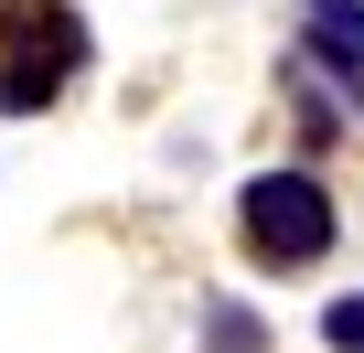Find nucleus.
I'll use <instances>...</instances> for the list:
<instances>
[{"instance_id": "3", "label": "nucleus", "mask_w": 364, "mask_h": 353, "mask_svg": "<svg viewBox=\"0 0 364 353\" xmlns=\"http://www.w3.org/2000/svg\"><path fill=\"white\" fill-rule=\"evenodd\" d=\"M300 43L353 86V75H364V0H311V11H300Z\"/></svg>"}, {"instance_id": "4", "label": "nucleus", "mask_w": 364, "mask_h": 353, "mask_svg": "<svg viewBox=\"0 0 364 353\" xmlns=\"http://www.w3.org/2000/svg\"><path fill=\"white\" fill-rule=\"evenodd\" d=\"M204 353H268V332H257L236 300H215V310H204Z\"/></svg>"}, {"instance_id": "2", "label": "nucleus", "mask_w": 364, "mask_h": 353, "mask_svg": "<svg viewBox=\"0 0 364 353\" xmlns=\"http://www.w3.org/2000/svg\"><path fill=\"white\" fill-rule=\"evenodd\" d=\"M236 225H247V257L257 268L332 257V193H321V171H257V183L236 193Z\"/></svg>"}, {"instance_id": "1", "label": "nucleus", "mask_w": 364, "mask_h": 353, "mask_svg": "<svg viewBox=\"0 0 364 353\" xmlns=\"http://www.w3.org/2000/svg\"><path fill=\"white\" fill-rule=\"evenodd\" d=\"M0 43H11V75H0V107L11 118L54 107L86 75V22L65 11V0H0Z\"/></svg>"}, {"instance_id": "5", "label": "nucleus", "mask_w": 364, "mask_h": 353, "mask_svg": "<svg viewBox=\"0 0 364 353\" xmlns=\"http://www.w3.org/2000/svg\"><path fill=\"white\" fill-rule=\"evenodd\" d=\"M321 342H332V353H364V289H353V300H332V310H321Z\"/></svg>"}]
</instances>
